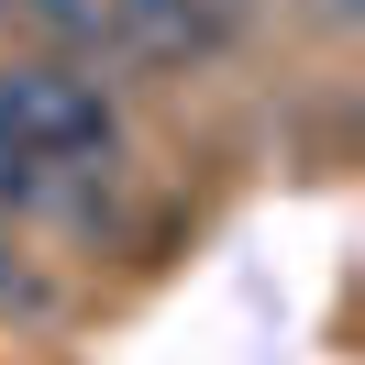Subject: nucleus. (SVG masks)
Masks as SVG:
<instances>
[{"label":"nucleus","mask_w":365,"mask_h":365,"mask_svg":"<svg viewBox=\"0 0 365 365\" xmlns=\"http://www.w3.org/2000/svg\"><path fill=\"white\" fill-rule=\"evenodd\" d=\"M0 122L45 166H100V178L122 166V100L100 89L78 56H11V67H0Z\"/></svg>","instance_id":"nucleus-1"},{"label":"nucleus","mask_w":365,"mask_h":365,"mask_svg":"<svg viewBox=\"0 0 365 365\" xmlns=\"http://www.w3.org/2000/svg\"><path fill=\"white\" fill-rule=\"evenodd\" d=\"M244 34V0H111V56L144 67H210Z\"/></svg>","instance_id":"nucleus-2"},{"label":"nucleus","mask_w":365,"mask_h":365,"mask_svg":"<svg viewBox=\"0 0 365 365\" xmlns=\"http://www.w3.org/2000/svg\"><path fill=\"white\" fill-rule=\"evenodd\" d=\"M0 23H11V0H0Z\"/></svg>","instance_id":"nucleus-4"},{"label":"nucleus","mask_w":365,"mask_h":365,"mask_svg":"<svg viewBox=\"0 0 365 365\" xmlns=\"http://www.w3.org/2000/svg\"><path fill=\"white\" fill-rule=\"evenodd\" d=\"M321 23H354V0H321Z\"/></svg>","instance_id":"nucleus-3"}]
</instances>
